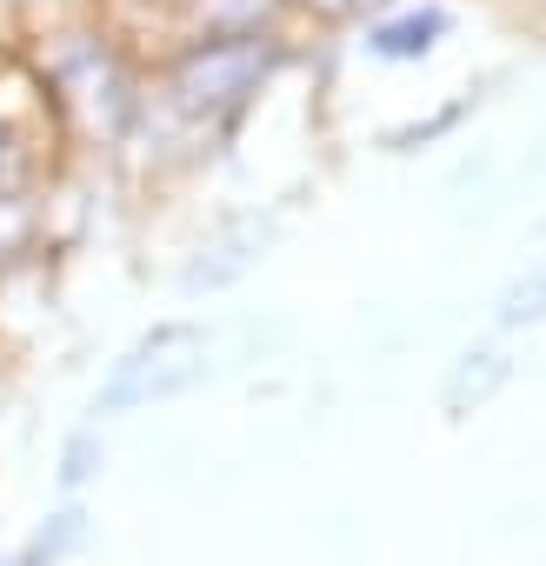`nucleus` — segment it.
<instances>
[{
  "mask_svg": "<svg viewBox=\"0 0 546 566\" xmlns=\"http://www.w3.org/2000/svg\"><path fill=\"white\" fill-rule=\"evenodd\" d=\"M287 8H294V28L307 41H347L360 21H374L393 0H287Z\"/></svg>",
  "mask_w": 546,
  "mask_h": 566,
  "instance_id": "obj_10",
  "label": "nucleus"
},
{
  "mask_svg": "<svg viewBox=\"0 0 546 566\" xmlns=\"http://www.w3.org/2000/svg\"><path fill=\"white\" fill-rule=\"evenodd\" d=\"M213 327L200 321H160L147 327L94 387V413L101 420H127V413H147V407H167L180 394H193L207 374H213Z\"/></svg>",
  "mask_w": 546,
  "mask_h": 566,
  "instance_id": "obj_2",
  "label": "nucleus"
},
{
  "mask_svg": "<svg viewBox=\"0 0 546 566\" xmlns=\"http://www.w3.org/2000/svg\"><path fill=\"white\" fill-rule=\"evenodd\" d=\"M460 41V0H393L374 21H360L347 34V48L374 67H427Z\"/></svg>",
  "mask_w": 546,
  "mask_h": 566,
  "instance_id": "obj_4",
  "label": "nucleus"
},
{
  "mask_svg": "<svg viewBox=\"0 0 546 566\" xmlns=\"http://www.w3.org/2000/svg\"><path fill=\"white\" fill-rule=\"evenodd\" d=\"M546 321V260L526 266L519 280H506V294L493 301V327L500 334H519V327H539Z\"/></svg>",
  "mask_w": 546,
  "mask_h": 566,
  "instance_id": "obj_12",
  "label": "nucleus"
},
{
  "mask_svg": "<svg viewBox=\"0 0 546 566\" xmlns=\"http://www.w3.org/2000/svg\"><path fill=\"white\" fill-rule=\"evenodd\" d=\"M61 167H67V154L54 134L0 120V193H41Z\"/></svg>",
  "mask_w": 546,
  "mask_h": 566,
  "instance_id": "obj_7",
  "label": "nucleus"
},
{
  "mask_svg": "<svg viewBox=\"0 0 546 566\" xmlns=\"http://www.w3.org/2000/svg\"><path fill=\"white\" fill-rule=\"evenodd\" d=\"M21 48H28V61L41 74L61 154L74 167H114L127 127L140 120V101H147V48H140V34L101 8V14L61 21V28L21 34Z\"/></svg>",
  "mask_w": 546,
  "mask_h": 566,
  "instance_id": "obj_1",
  "label": "nucleus"
},
{
  "mask_svg": "<svg viewBox=\"0 0 546 566\" xmlns=\"http://www.w3.org/2000/svg\"><path fill=\"white\" fill-rule=\"evenodd\" d=\"M273 240H281V220H273V213H233V220L207 227V240H200V247L187 253V266H180V294L200 301V294L240 287V280L266 260Z\"/></svg>",
  "mask_w": 546,
  "mask_h": 566,
  "instance_id": "obj_5",
  "label": "nucleus"
},
{
  "mask_svg": "<svg viewBox=\"0 0 546 566\" xmlns=\"http://www.w3.org/2000/svg\"><path fill=\"white\" fill-rule=\"evenodd\" d=\"M87 533H94V513H87V500H61L14 553H0V566H67L81 546H87Z\"/></svg>",
  "mask_w": 546,
  "mask_h": 566,
  "instance_id": "obj_8",
  "label": "nucleus"
},
{
  "mask_svg": "<svg viewBox=\"0 0 546 566\" xmlns=\"http://www.w3.org/2000/svg\"><path fill=\"white\" fill-rule=\"evenodd\" d=\"M506 374H513V360H506V347H466L460 360H453V374H447V413L453 420H466L473 407H486L500 387H506Z\"/></svg>",
  "mask_w": 546,
  "mask_h": 566,
  "instance_id": "obj_9",
  "label": "nucleus"
},
{
  "mask_svg": "<svg viewBox=\"0 0 546 566\" xmlns=\"http://www.w3.org/2000/svg\"><path fill=\"white\" fill-rule=\"evenodd\" d=\"M54 187V180H48ZM48 187L41 193H0V280L41 266L54 253V220H48Z\"/></svg>",
  "mask_w": 546,
  "mask_h": 566,
  "instance_id": "obj_6",
  "label": "nucleus"
},
{
  "mask_svg": "<svg viewBox=\"0 0 546 566\" xmlns=\"http://www.w3.org/2000/svg\"><path fill=\"white\" fill-rule=\"evenodd\" d=\"M147 54L160 41H307L287 0H160L140 28Z\"/></svg>",
  "mask_w": 546,
  "mask_h": 566,
  "instance_id": "obj_3",
  "label": "nucleus"
},
{
  "mask_svg": "<svg viewBox=\"0 0 546 566\" xmlns=\"http://www.w3.org/2000/svg\"><path fill=\"white\" fill-rule=\"evenodd\" d=\"M154 8H160V0H107V14H114V21H127L134 34L147 28V14H154ZM140 48H147V41H140Z\"/></svg>",
  "mask_w": 546,
  "mask_h": 566,
  "instance_id": "obj_15",
  "label": "nucleus"
},
{
  "mask_svg": "<svg viewBox=\"0 0 546 566\" xmlns=\"http://www.w3.org/2000/svg\"><path fill=\"white\" fill-rule=\"evenodd\" d=\"M101 467H107V440H101V420H87V427H74V433L61 440V453H54V480H61L67 500H81V493L101 480Z\"/></svg>",
  "mask_w": 546,
  "mask_h": 566,
  "instance_id": "obj_11",
  "label": "nucleus"
},
{
  "mask_svg": "<svg viewBox=\"0 0 546 566\" xmlns=\"http://www.w3.org/2000/svg\"><path fill=\"white\" fill-rule=\"evenodd\" d=\"M107 0H8L14 14V34H41V28H61V21H81V14H101Z\"/></svg>",
  "mask_w": 546,
  "mask_h": 566,
  "instance_id": "obj_13",
  "label": "nucleus"
},
{
  "mask_svg": "<svg viewBox=\"0 0 546 566\" xmlns=\"http://www.w3.org/2000/svg\"><path fill=\"white\" fill-rule=\"evenodd\" d=\"M493 8H500L513 28H526V34H546V0H493Z\"/></svg>",
  "mask_w": 546,
  "mask_h": 566,
  "instance_id": "obj_14",
  "label": "nucleus"
}]
</instances>
